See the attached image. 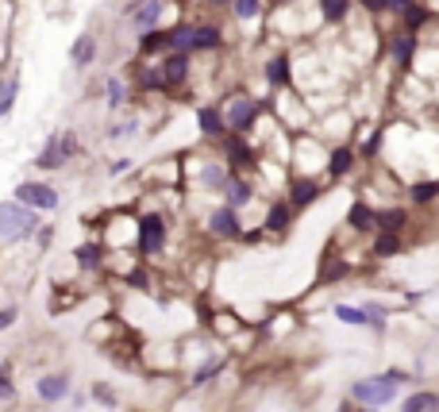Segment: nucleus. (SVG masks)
<instances>
[{"instance_id": "1", "label": "nucleus", "mask_w": 439, "mask_h": 412, "mask_svg": "<svg viewBox=\"0 0 439 412\" xmlns=\"http://www.w3.org/2000/svg\"><path fill=\"white\" fill-rule=\"evenodd\" d=\"M35 231H39V212H35V208L19 205L16 197L0 200V239L19 243V239H31Z\"/></svg>"}, {"instance_id": "2", "label": "nucleus", "mask_w": 439, "mask_h": 412, "mask_svg": "<svg viewBox=\"0 0 439 412\" xmlns=\"http://www.w3.org/2000/svg\"><path fill=\"white\" fill-rule=\"evenodd\" d=\"M351 401L362 404V409H381V404L397 401V386H393L385 374H378V378H358V381H351Z\"/></svg>"}, {"instance_id": "3", "label": "nucleus", "mask_w": 439, "mask_h": 412, "mask_svg": "<svg viewBox=\"0 0 439 412\" xmlns=\"http://www.w3.org/2000/svg\"><path fill=\"white\" fill-rule=\"evenodd\" d=\"M258 112H262V104H258L255 97H243V93H239V97H232V100H228L224 120H228V127H232V132L250 135V127H255Z\"/></svg>"}, {"instance_id": "4", "label": "nucleus", "mask_w": 439, "mask_h": 412, "mask_svg": "<svg viewBox=\"0 0 439 412\" xmlns=\"http://www.w3.org/2000/svg\"><path fill=\"white\" fill-rule=\"evenodd\" d=\"M16 200L27 208H35V212H54L58 208V193L50 189L47 182H19L16 185Z\"/></svg>"}, {"instance_id": "5", "label": "nucleus", "mask_w": 439, "mask_h": 412, "mask_svg": "<svg viewBox=\"0 0 439 412\" xmlns=\"http://www.w3.org/2000/svg\"><path fill=\"white\" fill-rule=\"evenodd\" d=\"M162 247H166V220H162L158 212H147L139 220V251L150 258V255H158Z\"/></svg>"}, {"instance_id": "6", "label": "nucleus", "mask_w": 439, "mask_h": 412, "mask_svg": "<svg viewBox=\"0 0 439 412\" xmlns=\"http://www.w3.org/2000/svg\"><path fill=\"white\" fill-rule=\"evenodd\" d=\"M162 70V85L166 89H182L189 81V50H166V58L158 62Z\"/></svg>"}, {"instance_id": "7", "label": "nucleus", "mask_w": 439, "mask_h": 412, "mask_svg": "<svg viewBox=\"0 0 439 412\" xmlns=\"http://www.w3.org/2000/svg\"><path fill=\"white\" fill-rule=\"evenodd\" d=\"M208 231L220 235V239H239L243 235V223H239V212L232 205H220L212 216H208Z\"/></svg>"}, {"instance_id": "8", "label": "nucleus", "mask_w": 439, "mask_h": 412, "mask_svg": "<svg viewBox=\"0 0 439 412\" xmlns=\"http://www.w3.org/2000/svg\"><path fill=\"white\" fill-rule=\"evenodd\" d=\"M162 0H135V4H127L124 8V16L131 19L139 31H150V27H158V19H162Z\"/></svg>"}, {"instance_id": "9", "label": "nucleus", "mask_w": 439, "mask_h": 412, "mask_svg": "<svg viewBox=\"0 0 439 412\" xmlns=\"http://www.w3.org/2000/svg\"><path fill=\"white\" fill-rule=\"evenodd\" d=\"M197 124H200V132L208 135V139H224L232 127H228V120H224V112H220V104H200L197 108Z\"/></svg>"}, {"instance_id": "10", "label": "nucleus", "mask_w": 439, "mask_h": 412, "mask_svg": "<svg viewBox=\"0 0 439 412\" xmlns=\"http://www.w3.org/2000/svg\"><path fill=\"white\" fill-rule=\"evenodd\" d=\"M70 158H66V150H62V132H54L47 143H42V150L35 154V166L39 170H62Z\"/></svg>"}, {"instance_id": "11", "label": "nucleus", "mask_w": 439, "mask_h": 412, "mask_svg": "<svg viewBox=\"0 0 439 412\" xmlns=\"http://www.w3.org/2000/svg\"><path fill=\"white\" fill-rule=\"evenodd\" d=\"M224 47V31L216 24H193V47L189 54H205V50H220Z\"/></svg>"}, {"instance_id": "12", "label": "nucleus", "mask_w": 439, "mask_h": 412, "mask_svg": "<svg viewBox=\"0 0 439 412\" xmlns=\"http://www.w3.org/2000/svg\"><path fill=\"white\" fill-rule=\"evenodd\" d=\"M35 393H39V401H47V404L66 401V393H70V378H66V374H47V378L35 381Z\"/></svg>"}, {"instance_id": "13", "label": "nucleus", "mask_w": 439, "mask_h": 412, "mask_svg": "<svg viewBox=\"0 0 439 412\" xmlns=\"http://www.w3.org/2000/svg\"><path fill=\"white\" fill-rule=\"evenodd\" d=\"M293 205V212H301V208H308L312 200H320V182H312V177H297V182L289 185V197H285Z\"/></svg>"}, {"instance_id": "14", "label": "nucleus", "mask_w": 439, "mask_h": 412, "mask_svg": "<svg viewBox=\"0 0 439 412\" xmlns=\"http://www.w3.org/2000/svg\"><path fill=\"white\" fill-rule=\"evenodd\" d=\"M266 81H270L273 89H285V85L293 81V62H289V54H273L270 62H266Z\"/></svg>"}, {"instance_id": "15", "label": "nucleus", "mask_w": 439, "mask_h": 412, "mask_svg": "<svg viewBox=\"0 0 439 412\" xmlns=\"http://www.w3.org/2000/svg\"><path fill=\"white\" fill-rule=\"evenodd\" d=\"M416 47H420V35L416 31H397L393 35V62H397V66H408V62H413V54H416Z\"/></svg>"}, {"instance_id": "16", "label": "nucleus", "mask_w": 439, "mask_h": 412, "mask_svg": "<svg viewBox=\"0 0 439 412\" xmlns=\"http://www.w3.org/2000/svg\"><path fill=\"white\" fill-rule=\"evenodd\" d=\"M355 162H358V154H355L351 147H335V150H332V158H328V177H332V182L347 177V173L355 170Z\"/></svg>"}, {"instance_id": "17", "label": "nucleus", "mask_w": 439, "mask_h": 412, "mask_svg": "<svg viewBox=\"0 0 439 412\" xmlns=\"http://www.w3.org/2000/svg\"><path fill=\"white\" fill-rule=\"evenodd\" d=\"M250 200H255V185L243 182V177H232V182H228V189H224V205H232L235 212H239V208L250 205Z\"/></svg>"}, {"instance_id": "18", "label": "nucleus", "mask_w": 439, "mask_h": 412, "mask_svg": "<svg viewBox=\"0 0 439 412\" xmlns=\"http://www.w3.org/2000/svg\"><path fill=\"white\" fill-rule=\"evenodd\" d=\"M70 62H74V70H89L97 62V39L93 35H77L74 50H70Z\"/></svg>"}, {"instance_id": "19", "label": "nucleus", "mask_w": 439, "mask_h": 412, "mask_svg": "<svg viewBox=\"0 0 439 412\" xmlns=\"http://www.w3.org/2000/svg\"><path fill=\"white\" fill-rule=\"evenodd\" d=\"M139 50L143 54H166V50H174L170 47V27H150V31H143V39H139Z\"/></svg>"}, {"instance_id": "20", "label": "nucleus", "mask_w": 439, "mask_h": 412, "mask_svg": "<svg viewBox=\"0 0 439 412\" xmlns=\"http://www.w3.org/2000/svg\"><path fill=\"white\" fill-rule=\"evenodd\" d=\"M289 223H293V205L289 200H273L270 205V212H266V228L270 231H289Z\"/></svg>"}, {"instance_id": "21", "label": "nucleus", "mask_w": 439, "mask_h": 412, "mask_svg": "<svg viewBox=\"0 0 439 412\" xmlns=\"http://www.w3.org/2000/svg\"><path fill=\"white\" fill-rule=\"evenodd\" d=\"M200 182H205L212 193H224L228 182H232V173H228L224 162H205V170H200Z\"/></svg>"}, {"instance_id": "22", "label": "nucleus", "mask_w": 439, "mask_h": 412, "mask_svg": "<svg viewBox=\"0 0 439 412\" xmlns=\"http://www.w3.org/2000/svg\"><path fill=\"white\" fill-rule=\"evenodd\" d=\"M347 223H351L355 231H370V228H378V208H370L366 200H358V205L347 212Z\"/></svg>"}, {"instance_id": "23", "label": "nucleus", "mask_w": 439, "mask_h": 412, "mask_svg": "<svg viewBox=\"0 0 439 412\" xmlns=\"http://www.w3.org/2000/svg\"><path fill=\"white\" fill-rule=\"evenodd\" d=\"M401 412H439V393H431V389H420V393L405 397Z\"/></svg>"}, {"instance_id": "24", "label": "nucleus", "mask_w": 439, "mask_h": 412, "mask_svg": "<svg viewBox=\"0 0 439 412\" xmlns=\"http://www.w3.org/2000/svg\"><path fill=\"white\" fill-rule=\"evenodd\" d=\"M16 97H19V70H12L4 81H0V116H8L16 108Z\"/></svg>"}, {"instance_id": "25", "label": "nucleus", "mask_w": 439, "mask_h": 412, "mask_svg": "<svg viewBox=\"0 0 439 412\" xmlns=\"http://www.w3.org/2000/svg\"><path fill=\"white\" fill-rule=\"evenodd\" d=\"M408 223V212L401 205L393 208H378V231H401Z\"/></svg>"}, {"instance_id": "26", "label": "nucleus", "mask_w": 439, "mask_h": 412, "mask_svg": "<svg viewBox=\"0 0 439 412\" xmlns=\"http://www.w3.org/2000/svg\"><path fill=\"white\" fill-rule=\"evenodd\" d=\"M401 19H405V27H408V31H420L424 24H431V19H436V12H431V8H424L420 0H416V4H408V8L401 12Z\"/></svg>"}, {"instance_id": "27", "label": "nucleus", "mask_w": 439, "mask_h": 412, "mask_svg": "<svg viewBox=\"0 0 439 412\" xmlns=\"http://www.w3.org/2000/svg\"><path fill=\"white\" fill-rule=\"evenodd\" d=\"M401 251V235L397 231H378V235H374V255L378 258H393Z\"/></svg>"}, {"instance_id": "28", "label": "nucleus", "mask_w": 439, "mask_h": 412, "mask_svg": "<svg viewBox=\"0 0 439 412\" xmlns=\"http://www.w3.org/2000/svg\"><path fill=\"white\" fill-rule=\"evenodd\" d=\"M104 97H108V108H124L131 93H127V85L120 81V77H108L104 81Z\"/></svg>"}, {"instance_id": "29", "label": "nucleus", "mask_w": 439, "mask_h": 412, "mask_svg": "<svg viewBox=\"0 0 439 412\" xmlns=\"http://www.w3.org/2000/svg\"><path fill=\"white\" fill-rule=\"evenodd\" d=\"M408 200H413V205H431V200H439V182H416L413 189H408Z\"/></svg>"}, {"instance_id": "30", "label": "nucleus", "mask_w": 439, "mask_h": 412, "mask_svg": "<svg viewBox=\"0 0 439 412\" xmlns=\"http://www.w3.org/2000/svg\"><path fill=\"white\" fill-rule=\"evenodd\" d=\"M320 8H324L328 24H343L351 16V0H320Z\"/></svg>"}, {"instance_id": "31", "label": "nucleus", "mask_w": 439, "mask_h": 412, "mask_svg": "<svg viewBox=\"0 0 439 412\" xmlns=\"http://www.w3.org/2000/svg\"><path fill=\"white\" fill-rule=\"evenodd\" d=\"M258 12H262V0H232V16L243 19V24H247V19H255Z\"/></svg>"}, {"instance_id": "32", "label": "nucleus", "mask_w": 439, "mask_h": 412, "mask_svg": "<svg viewBox=\"0 0 439 412\" xmlns=\"http://www.w3.org/2000/svg\"><path fill=\"white\" fill-rule=\"evenodd\" d=\"M170 47H174V50H189L193 47V24L170 27Z\"/></svg>"}, {"instance_id": "33", "label": "nucleus", "mask_w": 439, "mask_h": 412, "mask_svg": "<svg viewBox=\"0 0 439 412\" xmlns=\"http://www.w3.org/2000/svg\"><path fill=\"white\" fill-rule=\"evenodd\" d=\"M335 316H340L343 324H366V320H370L366 308H355V305H340V308H335Z\"/></svg>"}, {"instance_id": "34", "label": "nucleus", "mask_w": 439, "mask_h": 412, "mask_svg": "<svg viewBox=\"0 0 439 412\" xmlns=\"http://www.w3.org/2000/svg\"><path fill=\"white\" fill-rule=\"evenodd\" d=\"M77 262H81L85 270H93V266H100V251L93 247V243H85V247H77Z\"/></svg>"}, {"instance_id": "35", "label": "nucleus", "mask_w": 439, "mask_h": 412, "mask_svg": "<svg viewBox=\"0 0 439 412\" xmlns=\"http://www.w3.org/2000/svg\"><path fill=\"white\" fill-rule=\"evenodd\" d=\"M220 370H224V358H212V363H208V366H200V370H197V378H193V386H205V381L212 378V374H220Z\"/></svg>"}, {"instance_id": "36", "label": "nucleus", "mask_w": 439, "mask_h": 412, "mask_svg": "<svg viewBox=\"0 0 439 412\" xmlns=\"http://www.w3.org/2000/svg\"><path fill=\"white\" fill-rule=\"evenodd\" d=\"M378 147H381V132H370V135H366V143H362V154H358V158H374V154H378Z\"/></svg>"}, {"instance_id": "37", "label": "nucleus", "mask_w": 439, "mask_h": 412, "mask_svg": "<svg viewBox=\"0 0 439 412\" xmlns=\"http://www.w3.org/2000/svg\"><path fill=\"white\" fill-rule=\"evenodd\" d=\"M135 127H139V120H124V124H116L112 132H108V139H124V135H131Z\"/></svg>"}, {"instance_id": "38", "label": "nucleus", "mask_w": 439, "mask_h": 412, "mask_svg": "<svg viewBox=\"0 0 439 412\" xmlns=\"http://www.w3.org/2000/svg\"><path fill=\"white\" fill-rule=\"evenodd\" d=\"M93 397H97V401H104L108 404V409H116V393H112V389H108V386H93Z\"/></svg>"}, {"instance_id": "39", "label": "nucleus", "mask_w": 439, "mask_h": 412, "mask_svg": "<svg viewBox=\"0 0 439 412\" xmlns=\"http://www.w3.org/2000/svg\"><path fill=\"white\" fill-rule=\"evenodd\" d=\"M366 316H370L366 324H370V328L381 335V331H385V312H381V308H366Z\"/></svg>"}, {"instance_id": "40", "label": "nucleus", "mask_w": 439, "mask_h": 412, "mask_svg": "<svg viewBox=\"0 0 439 412\" xmlns=\"http://www.w3.org/2000/svg\"><path fill=\"white\" fill-rule=\"evenodd\" d=\"M370 16H381V12H390V0H358Z\"/></svg>"}, {"instance_id": "41", "label": "nucleus", "mask_w": 439, "mask_h": 412, "mask_svg": "<svg viewBox=\"0 0 439 412\" xmlns=\"http://www.w3.org/2000/svg\"><path fill=\"white\" fill-rule=\"evenodd\" d=\"M385 378L401 389V386H408V381H413V374H405V370H385Z\"/></svg>"}, {"instance_id": "42", "label": "nucleus", "mask_w": 439, "mask_h": 412, "mask_svg": "<svg viewBox=\"0 0 439 412\" xmlns=\"http://www.w3.org/2000/svg\"><path fill=\"white\" fill-rule=\"evenodd\" d=\"M131 170V158H116V162L108 166V173H112V177H120V173H127Z\"/></svg>"}, {"instance_id": "43", "label": "nucleus", "mask_w": 439, "mask_h": 412, "mask_svg": "<svg viewBox=\"0 0 439 412\" xmlns=\"http://www.w3.org/2000/svg\"><path fill=\"white\" fill-rule=\"evenodd\" d=\"M16 308H0V331H4V328H12V324H16Z\"/></svg>"}, {"instance_id": "44", "label": "nucleus", "mask_w": 439, "mask_h": 412, "mask_svg": "<svg viewBox=\"0 0 439 412\" xmlns=\"http://www.w3.org/2000/svg\"><path fill=\"white\" fill-rule=\"evenodd\" d=\"M12 397H16V386L8 378H0V401H12Z\"/></svg>"}, {"instance_id": "45", "label": "nucleus", "mask_w": 439, "mask_h": 412, "mask_svg": "<svg viewBox=\"0 0 439 412\" xmlns=\"http://www.w3.org/2000/svg\"><path fill=\"white\" fill-rule=\"evenodd\" d=\"M35 235H39V247H50V239H54V228H39Z\"/></svg>"}, {"instance_id": "46", "label": "nucleus", "mask_w": 439, "mask_h": 412, "mask_svg": "<svg viewBox=\"0 0 439 412\" xmlns=\"http://www.w3.org/2000/svg\"><path fill=\"white\" fill-rule=\"evenodd\" d=\"M408 4H416V0H390V12H405Z\"/></svg>"}, {"instance_id": "47", "label": "nucleus", "mask_w": 439, "mask_h": 412, "mask_svg": "<svg viewBox=\"0 0 439 412\" xmlns=\"http://www.w3.org/2000/svg\"><path fill=\"white\" fill-rule=\"evenodd\" d=\"M208 4H212V8H228V4H232V0H208Z\"/></svg>"}, {"instance_id": "48", "label": "nucleus", "mask_w": 439, "mask_h": 412, "mask_svg": "<svg viewBox=\"0 0 439 412\" xmlns=\"http://www.w3.org/2000/svg\"><path fill=\"white\" fill-rule=\"evenodd\" d=\"M358 412H374V409H358Z\"/></svg>"}, {"instance_id": "49", "label": "nucleus", "mask_w": 439, "mask_h": 412, "mask_svg": "<svg viewBox=\"0 0 439 412\" xmlns=\"http://www.w3.org/2000/svg\"><path fill=\"white\" fill-rule=\"evenodd\" d=\"M0 81H4V74H0Z\"/></svg>"}, {"instance_id": "50", "label": "nucleus", "mask_w": 439, "mask_h": 412, "mask_svg": "<svg viewBox=\"0 0 439 412\" xmlns=\"http://www.w3.org/2000/svg\"><path fill=\"white\" fill-rule=\"evenodd\" d=\"M278 4H285V0H278Z\"/></svg>"}]
</instances>
